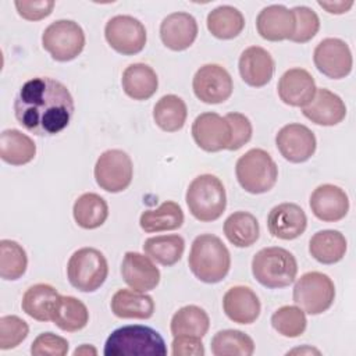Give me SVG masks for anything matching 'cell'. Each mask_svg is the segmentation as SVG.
Masks as SVG:
<instances>
[{"mask_svg": "<svg viewBox=\"0 0 356 356\" xmlns=\"http://www.w3.org/2000/svg\"><path fill=\"white\" fill-rule=\"evenodd\" d=\"M302 113L317 125L334 127L345 120L346 106L337 93L320 88L316 90L312 102L302 108Z\"/></svg>", "mask_w": 356, "mask_h": 356, "instance_id": "22", "label": "cell"}, {"mask_svg": "<svg viewBox=\"0 0 356 356\" xmlns=\"http://www.w3.org/2000/svg\"><path fill=\"white\" fill-rule=\"evenodd\" d=\"M29 332L26 321L21 317L8 314L0 318V349L7 350L18 346Z\"/></svg>", "mask_w": 356, "mask_h": 356, "instance_id": "42", "label": "cell"}, {"mask_svg": "<svg viewBox=\"0 0 356 356\" xmlns=\"http://www.w3.org/2000/svg\"><path fill=\"white\" fill-rule=\"evenodd\" d=\"M68 341L53 332L39 334L32 345L31 353L33 356H64L68 352Z\"/></svg>", "mask_w": 356, "mask_h": 356, "instance_id": "43", "label": "cell"}, {"mask_svg": "<svg viewBox=\"0 0 356 356\" xmlns=\"http://www.w3.org/2000/svg\"><path fill=\"white\" fill-rule=\"evenodd\" d=\"M51 0H35V1H14V6L24 19L39 21L49 17L54 8Z\"/></svg>", "mask_w": 356, "mask_h": 356, "instance_id": "45", "label": "cell"}, {"mask_svg": "<svg viewBox=\"0 0 356 356\" xmlns=\"http://www.w3.org/2000/svg\"><path fill=\"white\" fill-rule=\"evenodd\" d=\"M28 267V256L25 249L15 241H0V277L6 281L21 278Z\"/></svg>", "mask_w": 356, "mask_h": 356, "instance_id": "39", "label": "cell"}, {"mask_svg": "<svg viewBox=\"0 0 356 356\" xmlns=\"http://www.w3.org/2000/svg\"><path fill=\"white\" fill-rule=\"evenodd\" d=\"M295 17V31L289 40L295 43H306L312 40L320 29L318 15L306 6H296L292 8Z\"/></svg>", "mask_w": 356, "mask_h": 356, "instance_id": "41", "label": "cell"}, {"mask_svg": "<svg viewBox=\"0 0 356 356\" xmlns=\"http://www.w3.org/2000/svg\"><path fill=\"white\" fill-rule=\"evenodd\" d=\"M143 250L156 263L170 267L181 260L185 250V241L177 234L150 236L145 241Z\"/></svg>", "mask_w": 356, "mask_h": 356, "instance_id": "37", "label": "cell"}, {"mask_svg": "<svg viewBox=\"0 0 356 356\" xmlns=\"http://www.w3.org/2000/svg\"><path fill=\"white\" fill-rule=\"evenodd\" d=\"M75 222L83 229L102 227L108 217L107 202L97 193L88 192L81 195L72 207Z\"/></svg>", "mask_w": 356, "mask_h": 356, "instance_id": "32", "label": "cell"}, {"mask_svg": "<svg viewBox=\"0 0 356 356\" xmlns=\"http://www.w3.org/2000/svg\"><path fill=\"white\" fill-rule=\"evenodd\" d=\"M111 312L120 318H150L154 313V300L145 292L134 289H118L110 303Z\"/></svg>", "mask_w": 356, "mask_h": 356, "instance_id": "26", "label": "cell"}, {"mask_svg": "<svg viewBox=\"0 0 356 356\" xmlns=\"http://www.w3.org/2000/svg\"><path fill=\"white\" fill-rule=\"evenodd\" d=\"M227 239L236 248H248L256 243L260 235L257 218L248 211H235L224 222Z\"/></svg>", "mask_w": 356, "mask_h": 356, "instance_id": "33", "label": "cell"}, {"mask_svg": "<svg viewBox=\"0 0 356 356\" xmlns=\"http://www.w3.org/2000/svg\"><path fill=\"white\" fill-rule=\"evenodd\" d=\"M108 264L104 254L96 248L75 250L67 263L70 284L81 292H95L106 281Z\"/></svg>", "mask_w": 356, "mask_h": 356, "instance_id": "7", "label": "cell"}, {"mask_svg": "<svg viewBox=\"0 0 356 356\" xmlns=\"http://www.w3.org/2000/svg\"><path fill=\"white\" fill-rule=\"evenodd\" d=\"M172 355L174 356H203L204 348L202 338L191 335H177L172 339Z\"/></svg>", "mask_w": 356, "mask_h": 356, "instance_id": "46", "label": "cell"}, {"mask_svg": "<svg viewBox=\"0 0 356 356\" xmlns=\"http://www.w3.org/2000/svg\"><path fill=\"white\" fill-rule=\"evenodd\" d=\"M293 302L305 313L316 316L331 307L335 299L332 280L320 271H309L300 275L293 286Z\"/></svg>", "mask_w": 356, "mask_h": 356, "instance_id": "8", "label": "cell"}, {"mask_svg": "<svg viewBox=\"0 0 356 356\" xmlns=\"http://www.w3.org/2000/svg\"><path fill=\"white\" fill-rule=\"evenodd\" d=\"M275 146L281 156L289 163H305L314 154L317 140L306 125L292 122L278 131L275 135Z\"/></svg>", "mask_w": 356, "mask_h": 356, "instance_id": "14", "label": "cell"}, {"mask_svg": "<svg viewBox=\"0 0 356 356\" xmlns=\"http://www.w3.org/2000/svg\"><path fill=\"white\" fill-rule=\"evenodd\" d=\"M225 120L228 121L229 127H231V140L229 145L227 147V150H238L241 149L243 145H246L253 134V128H252V122L250 120L241 113H228L225 115Z\"/></svg>", "mask_w": 356, "mask_h": 356, "instance_id": "44", "label": "cell"}, {"mask_svg": "<svg viewBox=\"0 0 356 356\" xmlns=\"http://www.w3.org/2000/svg\"><path fill=\"white\" fill-rule=\"evenodd\" d=\"M346 248V238L337 229L318 231L309 241V253L323 264H334L342 260Z\"/></svg>", "mask_w": 356, "mask_h": 356, "instance_id": "27", "label": "cell"}, {"mask_svg": "<svg viewBox=\"0 0 356 356\" xmlns=\"http://www.w3.org/2000/svg\"><path fill=\"white\" fill-rule=\"evenodd\" d=\"M307 227V217L296 203H281L274 206L267 216V228L278 239L292 241L300 236Z\"/></svg>", "mask_w": 356, "mask_h": 356, "instance_id": "17", "label": "cell"}, {"mask_svg": "<svg viewBox=\"0 0 356 356\" xmlns=\"http://www.w3.org/2000/svg\"><path fill=\"white\" fill-rule=\"evenodd\" d=\"M188 264L192 274L202 282L222 281L231 267V254L224 242L213 234H202L192 242Z\"/></svg>", "mask_w": 356, "mask_h": 356, "instance_id": "2", "label": "cell"}, {"mask_svg": "<svg viewBox=\"0 0 356 356\" xmlns=\"http://www.w3.org/2000/svg\"><path fill=\"white\" fill-rule=\"evenodd\" d=\"M36 145L18 129H4L0 135V157L11 165H24L35 159Z\"/></svg>", "mask_w": 356, "mask_h": 356, "instance_id": "29", "label": "cell"}, {"mask_svg": "<svg viewBox=\"0 0 356 356\" xmlns=\"http://www.w3.org/2000/svg\"><path fill=\"white\" fill-rule=\"evenodd\" d=\"M317 4L330 14H343L349 11L355 3L352 0L350 1L339 0V1H317Z\"/></svg>", "mask_w": 356, "mask_h": 356, "instance_id": "47", "label": "cell"}, {"mask_svg": "<svg viewBox=\"0 0 356 356\" xmlns=\"http://www.w3.org/2000/svg\"><path fill=\"white\" fill-rule=\"evenodd\" d=\"M121 85L128 97L134 100H147L157 92L159 78L154 70L147 64L135 63L124 70Z\"/></svg>", "mask_w": 356, "mask_h": 356, "instance_id": "25", "label": "cell"}, {"mask_svg": "<svg viewBox=\"0 0 356 356\" xmlns=\"http://www.w3.org/2000/svg\"><path fill=\"white\" fill-rule=\"evenodd\" d=\"M273 328L286 338L300 337L307 325L305 312L299 306H282L271 316Z\"/></svg>", "mask_w": 356, "mask_h": 356, "instance_id": "40", "label": "cell"}, {"mask_svg": "<svg viewBox=\"0 0 356 356\" xmlns=\"http://www.w3.org/2000/svg\"><path fill=\"white\" fill-rule=\"evenodd\" d=\"M316 68L331 79H342L352 71L353 58L346 42L338 38H325L314 49Z\"/></svg>", "mask_w": 356, "mask_h": 356, "instance_id": "13", "label": "cell"}, {"mask_svg": "<svg viewBox=\"0 0 356 356\" xmlns=\"http://www.w3.org/2000/svg\"><path fill=\"white\" fill-rule=\"evenodd\" d=\"M195 143L204 152H220L228 147L231 140V127L225 117L207 111L199 114L192 124Z\"/></svg>", "mask_w": 356, "mask_h": 356, "instance_id": "15", "label": "cell"}, {"mask_svg": "<svg viewBox=\"0 0 356 356\" xmlns=\"http://www.w3.org/2000/svg\"><path fill=\"white\" fill-rule=\"evenodd\" d=\"M74 108L68 88L50 76H35L26 81L14 100L18 124L36 136L60 134L68 127Z\"/></svg>", "mask_w": 356, "mask_h": 356, "instance_id": "1", "label": "cell"}, {"mask_svg": "<svg viewBox=\"0 0 356 356\" xmlns=\"http://www.w3.org/2000/svg\"><path fill=\"white\" fill-rule=\"evenodd\" d=\"M210 348L214 356H250L254 342L239 330H221L211 338Z\"/></svg>", "mask_w": 356, "mask_h": 356, "instance_id": "38", "label": "cell"}, {"mask_svg": "<svg viewBox=\"0 0 356 356\" xmlns=\"http://www.w3.org/2000/svg\"><path fill=\"white\" fill-rule=\"evenodd\" d=\"M256 28L259 35L266 40L281 42L289 39L295 31L293 13L281 4L267 6L259 13Z\"/></svg>", "mask_w": 356, "mask_h": 356, "instance_id": "24", "label": "cell"}, {"mask_svg": "<svg viewBox=\"0 0 356 356\" xmlns=\"http://www.w3.org/2000/svg\"><path fill=\"white\" fill-rule=\"evenodd\" d=\"M96 355L97 353V350L93 348V346H89V345H82L81 348H76L75 350H74V355L76 356V355Z\"/></svg>", "mask_w": 356, "mask_h": 356, "instance_id": "48", "label": "cell"}, {"mask_svg": "<svg viewBox=\"0 0 356 356\" xmlns=\"http://www.w3.org/2000/svg\"><path fill=\"white\" fill-rule=\"evenodd\" d=\"M277 90L280 99L285 104L303 108L312 102L317 88L309 71L303 68H291L281 75Z\"/></svg>", "mask_w": 356, "mask_h": 356, "instance_id": "20", "label": "cell"}, {"mask_svg": "<svg viewBox=\"0 0 356 356\" xmlns=\"http://www.w3.org/2000/svg\"><path fill=\"white\" fill-rule=\"evenodd\" d=\"M238 67L241 78L246 85L261 88L271 81L275 63L266 49L260 46H250L241 53Z\"/></svg>", "mask_w": 356, "mask_h": 356, "instance_id": "21", "label": "cell"}, {"mask_svg": "<svg viewBox=\"0 0 356 356\" xmlns=\"http://www.w3.org/2000/svg\"><path fill=\"white\" fill-rule=\"evenodd\" d=\"M106 356H165L163 337L147 325H124L114 330L104 343Z\"/></svg>", "mask_w": 356, "mask_h": 356, "instance_id": "3", "label": "cell"}, {"mask_svg": "<svg viewBox=\"0 0 356 356\" xmlns=\"http://www.w3.org/2000/svg\"><path fill=\"white\" fill-rule=\"evenodd\" d=\"M191 214L202 221L210 222L221 217L227 207V193L220 178L202 174L193 178L185 196Z\"/></svg>", "mask_w": 356, "mask_h": 356, "instance_id": "5", "label": "cell"}, {"mask_svg": "<svg viewBox=\"0 0 356 356\" xmlns=\"http://www.w3.org/2000/svg\"><path fill=\"white\" fill-rule=\"evenodd\" d=\"M121 275L125 284L138 292L154 289L160 282V270L150 257L138 252H127L121 263Z\"/></svg>", "mask_w": 356, "mask_h": 356, "instance_id": "19", "label": "cell"}, {"mask_svg": "<svg viewBox=\"0 0 356 356\" xmlns=\"http://www.w3.org/2000/svg\"><path fill=\"white\" fill-rule=\"evenodd\" d=\"M195 96L207 104H218L232 95L234 83L229 72L220 64H204L193 75Z\"/></svg>", "mask_w": 356, "mask_h": 356, "instance_id": "12", "label": "cell"}, {"mask_svg": "<svg viewBox=\"0 0 356 356\" xmlns=\"http://www.w3.org/2000/svg\"><path fill=\"white\" fill-rule=\"evenodd\" d=\"M210 328L209 314L196 305H188L178 309L170 324L172 337L191 335L203 338Z\"/></svg>", "mask_w": 356, "mask_h": 356, "instance_id": "35", "label": "cell"}, {"mask_svg": "<svg viewBox=\"0 0 356 356\" xmlns=\"http://www.w3.org/2000/svg\"><path fill=\"white\" fill-rule=\"evenodd\" d=\"M239 185L249 193H266L277 182L278 167L273 157L263 149H250L242 154L235 165Z\"/></svg>", "mask_w": 356, "mask_h": 356, "instance_id": "6", "label": "cell"}, {"mask_svg": "<svg viewBox=\"0 0 356 356\" xmlns=\"http://www.w3.org/2000/svg\"><path fill=\"white\" fill-rule=\"evenodd\" d=\"M104 38L111 49L124 56L140 53L147 40L145 25L132 15L111 17L104 26Z\"/></svg>", "mask_w": 356, "mask_h": 356, "instance_id": "11", "label": "cell"}, {"mask_svg": "<svg viewBox=\"0 0 356 356\" xmlns=\"http://www.w3.org/2000/svg\"><path fill=\"white\" fill-rule=\"evenodd\" d=\"M309 204L313 214L325 222L342 220L349 210L346 192L332 184H323L317 186L310 195Z\"/></svg>", "mask_w": 356, "mask_h": 356, "instance_id": "18", "label": "cell"}, {"mask_svg": "<svg viewBox=\"0 0 356 356\" xmlns=\"http://www.w3.org/2000/svg\"><path fill=\"white\" fill-rule=\"evenodd\" d=\"M51 321L63 331L76 332L86 327L89 312L85 303L79 299L60 295L51 313Z\"/></svg>", "mask_w": 356, "mask_h": 356, "instance_id": "31", "label": "cell"}, {"mask_svg": "<svg viewBox=\"0 0 356 356\" xmlns=\"http://www.w3.org/2000/svg\"><path fill=\"white\" fill-rule=\"evenodd\" d=\"M188 117L185 102L177 95H164L153 107V120L156 125L165 132L179 131Z\"/></svg>", "mask_w": 356, "mask_h": 356, "instance_id": "36", "label": "cell"}, {"mask_svg": "<svg viewBox=\"0 0 356 356\" xmlns=\"http://www.w3.org/2000/svg\"><path fill=\"white\" fill-rule=\"evenodd\" d=\"M252 274L266 288H285L295 281L298 263L295 256L284 248H263L253 256Z\"/></svg>", "mask_w": 356, "mask_h": 356, "instance_id": "4", "label": "cell"}, {"mask_svg": "<svg viewBox=\"0 0 356 356\" xmlns=\"http://www.w3.org/2000/svg\"><path fill=\"white\" fill-rule=\"evenodd\" d=\"M60 295L49 284H35L29 286L21 300L22 310L38 321H51L53 309Z\"/></svg>", "mask_w": 356, "mask_h": 356, "instance_id": "28", "label": "cell"}, {"mask_svg": "<svg viewBox=\"0 0 356 356\" xmlns=\"http://www.w3.org/2000/svg\"><path fill=\"white\" fill-rule=\"evenodd\" d=\"M222 309L231 321L252 324L257 320L261 305L257 295L249 286L236 285L224 293Z\"/></svg>", "mask_w": 356, "mask_h": 356, "instance_id": "23", "label": "cell"}, {"mask_svg": "<svg viewBox=\"0 0 356 356\" xmlns=\"http://www.w3.org/2000/svg\"><path fill=\"white\" fill-rule=\"evenodd\" d=\"M96 184L106 192L118 193L125 191L134 177L132 160L121 149L103 152L95 164Z\"/></svg>", "mask_w": 356, "mask_h": 356, "instance_id": "10", "label": "cell"}, {"mask_svg": "<svg viewBox=\"0 0 356 356\" xmlns=\"http://www.w3.org/2000/svg\"><path fill=\"white\" fill-rule=\"evenodd\" d=\"M197 31V22L192 14L177 11L161 21L160 39L170 50L182 51L193 44Z\"/></svg>", "mask_w": 356, "mask_h": 356, "instance_id": "16", "label": "cell"}, {"mask_svg": "<svg viewBox=\"0 0 356 356\" xmlns=\"http://www.w3.org/2000/svg\"><path fill=\"white\" fill-rule=\"evenodd\" d=\"M42 46L53 60L60 63L71 61L85 47V32L72 19H57L43 31Z\"/></svg>", "mask_w": 356, "mask_h": 356, "instance_id": "9", "label": "cell"}, {"mask_svg": "<svg viewBox=\"0 0 356 356\" xmlns=\"http://www.w3.org/2000/svg\"><path fill=\"white\" fill-rule=\"evenodd\" d=\"M140 228L147 232L174 231L184 224V211L181 206L172 200L161 203L157 209L145 210L139 218Z\"/></svg>", "mask_w": 356, "mask_h": 356, "instance_id": "30", "label": "cell"}, {"mask_svg": "<svg viewBox=\"0 0 356 356\" xmlns=\"http://www.w3.org/2000/svg\"><path fill=\"white\" fill-rule=\"evenodd\" d=\"M209 32L222 40L236 38L245 28V18L242 13L232 6H218L207 15Z\"/></svg>", "mask_w": 356, "mask_h": 356, "instance_id": "34", "label": "cell"}]
</instances>
